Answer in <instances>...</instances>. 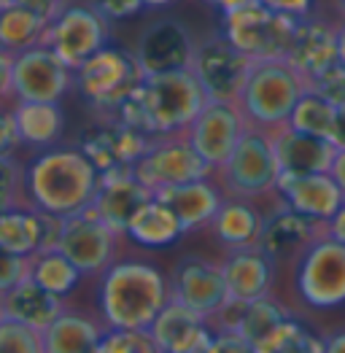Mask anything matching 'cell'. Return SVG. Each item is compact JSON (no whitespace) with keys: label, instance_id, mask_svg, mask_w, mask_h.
Masks as SVG:
<instances>
[{"label":"cell","instance_id":"obj_1","mask_svg":"<svg viewBox=\"0 0 345 353\" xmlns=\"http://www.w3.org/2000/svg\"><path fill=\"white\" fill-rule=\"evenodd\" d=\"M100 186V170L79 146L35 151L25 162L28 205L57 219H68L92 205Z\"/></svg>","mask_w":345,"mask_h":353},{"label":"cell","instance_id":"obj_2","mask_svg":"<svg viewBox=\"0 0 345 353\" xmlns=\"http://www.w3.org/2000/svg\"><path fill=\"white\" fill-rule=\"evenodd\" d=\"M97 316L108 329H148L170 302V278L148 259L119 256L97 275Z\"/></svg>","mask_w":345,"mask_h":353},{"label":"cell","instance_id":"obj_3","mask_svg":"<svg viewBox=\"0 0 345 353\" xmlns=\"http://www.w3.org/2000/svg\"><path fill=\"white\" fill-rule=\"evenodd\" d=\"M205 103L208 94L200 87L197 76L192 73V68H181L144 76L138 89L121 103L116 117L146 132L148 138L178 135L192 127Z\"/></svg>","mask_w":345,"mask_h":353},{"label":"cell","instance_id":"obj_4","mask_svg":"<svg viewBox=\"0 0 345 353\" xmlns=\"http://www.w3.org/2000/svg\"><path fill=\"white\" fill-rule=\"evenodd\" d=\"M308 92V81L288 65L286 59L254 62L248 81L237 97V105L248 127L275 132L286 127L299 97Z\"/></svg>","mask_w":345,"mask_h":353},{"label":"cell","instance_id":"obj_5","mask_svg":"<svg viewBox=\"0 0 345 353\" xmlns=\"http://www.w3.org/2000/svg\"><path fill=\"white\" fill-rule=\"evenodd\" d=\"M144 68L132 52L119 46H103L73 70V89L81 94L84 105L100 117H116L121 103L144 81Z\"/></svg>","mask_w":345,"mask_h":353},{"label":"cell","instance_id":"obj_6","mask_svg":"<svg viewBox=\"0 0 345 353\" xmlns=\"http://www.w3.org/2000/svg\"><path fill=\"white\" fill-rule=\"evenodd\" d=\"M227 197L270 200L278 194L281 165L273 143V132L248 127L232 157L213 173Z\"/></svg>","mask_w":345,"mask_h":353},{"label":"cell","instance_id":"obj_7","mask_svg":"<svg viewBox=\"0 0 345 353\" xmlns=\"http://www.w3.org/2000/svg\"><path fill=\"white\" fill-rule=\"evenodd\" d=\"M299 19L251 3L230 14H221V32L235 49H240L251 62L286 59Z\"/></svg>","mask_w":345,"mask_h":353},{"label":"cell","instance_id":"obj_8","mask_svg":"<svg viewBox=\"0 0 345 353\" xmlns=\"http://www.w3.org/2000/svg\"><path fill=\"white\" fill-rule=\"evenodd\" d=\"M294 289L310 310H332L345 305V245L324 235L297 259Z\"/></svg>","mask_w":345,"mask_h":353},{"label":"cell","instance_id":"obj_9","mask_svg":"<svg viewBox=\"0 0 345 353\" xmlns=\"http://www.w3.org/2000/svg\"><path fill=\"white\" fill-rule=\"evenodd\" d=\"M127 235L116 232L92 208L62 219L57 245L73 265L84 272V278H97L121 256V243Z\"/></svg>","mask_w":345,"mask_h":353},{"label":"cell","instance_id":"obj_10","mask_svg":"<svg viewBox=\"0 0 345 353\" xmlns=\"http://www.w3.org/2000/svg\"><path fill=\"white\" fill-rule=\"evenodd\" d=\"M111 19L100 14L95 3H68L57 17L46 25L43 43L57 52V57L76 70L81 62L108 46L111 41Z\"/></svg>","mask_w":345,"mask_h":353},{"label":"cell","instance_id":"obj_11","mask_svg":"<svg viewBox=\"0 0 345 353\" xmlns=\"http://www.w3.org/2000/svg\"><path fill=\"white\" fill-rule=\"evenodd\" d=\"M132 170L154 194L172 189V186H181V183H189V181L213 176V168L197 154V148L192 146L186 132L151 138L148 148L132 165Z\"/></svg>","mask_w":345,"mask_h":353},{"label":"cell","instance_id":"obj_12","mask_svg":"<svg viewBox=\"0 0 345 353\" xmlns=\"http://www.w3.org/2000/svg\"><path fill=\"white\" fill-rule=\"evenodd\" d=\"M189 68L197 76L200 87L205 89L208 100L237 103L254 62L240 49H235L224 38V32H210L197 38Z\"/></svg>","mask_w":345,"mask_h":353},{"label":"cell","instance_id":"obj_13","mask_svg":"<svg viewBox=\"0 0 345 353\" xmlns=\"http://www.w3.org/2000/svg\"><path fill=\"white\" fill-rule=\"evenodd\" d=\"M70 89H73V70L46 43L14 54V73H11L14 100L59 103Z\"/></svg>","mask_w":345,"mask_h":353},{"label":"cell","instance_id":"obj_14","mask_svg":"<svg viewBox=\"0 0 345 353\" xmlns=\"http://www.w3.org/2000/svg\"><path fill=\"white\" fill-rule=\"evenodd\" d=\"M168 278H170V299L186 305V307H192L195 313L205 316L208 321L230 299L221 262L200 256V254L181 256L172 265Z\"/></svg>","mask_w":345,"mask_h":353},{"label":"cell","instance_id":"obj_15","mask_svg":"<svg viewBox=\"0 0 345 353\" xmlns=\"http://www.w3.org/2000/svg\"><path fill=\"white\" fill-rule=\"evenodd\" d=\"M326 235V224L310 216H302L299 210L288 208L278 194L275 205L264 210V227L259 237V248L278 267H294L297 259Z\"/></svg>","mask_w":345,"mask_h":353},{"label":"cell","instance_id":"obj_16","mask_svg":"<svg viewBox=\"0 0 345 353\" xmlns=\"http://www.w3.org/2000/svg\"><path fill=\"white\" fill-rule=\"evenodd\" d=\"M148 143H151V138L146 132L130 127L119 117H100L79 135L76 146L95 162V168L100 173H108V170L132 168L144 157Z\"/></svg>","mask_w":345,"mask_h":353},{"label":"cell","instance_id":"obj_17","mask_svg":"<svg viewBox=\"0 0 345 353\" xmlns=\"http://www.w3.org/2000/svg\"><path fill=\"white\" fill-rule=\"evenodd\" d=\"M248 121L243 117L237 103H219V100H208L200 117L192 121V127L186 130L192 146L197 148L202 159L213 168V173L232 157V151L237 148L240 138L246 135Z\"/></svg>","mask_w":345,"mask_h":353},{"label":"cell","instance_id":"obj_18","mask_svg":"<svg viewBox=\"0 0 345 353\" xmlns=\"http://www.w3.org/2000/svg\"><path fill=\"white\" fill-rule=\"evenodd\" d=\"M197 38L189 32V28L175 19V17H162L148 22L132 46V54L144 73H168V70H181L192 65Z\"/></svg>","mask_w":345,"mask_h":353},{"label":"cell","instance_id":"obj_19","mask_svg":"<svg viewBox=\"0 0 345 353\" xmlns=\"http://www.w3.org/2000/svg\"><path fill=\"white\" fill-rule=\"evenodd\" d=\"M286 62L310 84L321 73L335 68L340 62V32L337 25L321 19V17H305L299 19L294 41L288 46Z\"/></svg>","mask_w":345,"mask_h":353},{"label":"cell","instance_id":"obj_20","mask_svg":"<svg viewBox=\"0 0 345 353\" xmlns=\"http://www.w3.org/2000/svg\"><path fill=\"white\" fill-rule=\"evenodd\" d=\"M151 197H154V192L135 176V170L132 168H121V170L100 173V186H97V194H95L89 208L106 224H111L116 232L127 235V227H130L132 216Z\"/></svg>","mask_w":345,"mask_h":353},{"label":"cell","instance_id":"obj_21","mask_svg":"<svg viewBox=\"0 0 345 353\" xmlns=\"http://www.w3.org/2000/svg\"><path fill=\"white\" fill-rule=\"evenodd\" d=\"M62 219L43 213L32 205L11 208L0 213V248L17 254V256H32L43 248H55L59 237Z\"/></svg>","mask_w":345,"mask_h":353},{"label":"cell","instance_id":"obj_22","mask_svg":"<svg viewBox=\"0 0 345 353\" xmlns=\"http://www.w3.org/2000/svg\"><path fill=\"white\" fill-rule=\"evenodd\" d=\"M151 337L157 340V345L162 353H192V351H205L213 340V326L210 321L195 313L192 307L181 305L170 299L159 316L154 319V324L148 326Z\"/></svg>","mask_w":345,"mask_h":353},{"label":"cell","instance_id":"obj_23","mask_svg":"<svg viewBox=\"0 0 345 353\" xmlns=\"http://www.w3.org/2000/svg\"><path fill=\"white\" fill-rule=\"evenodd\" d=\"M221 270H224L227 292L232 299L251 302V299H259L264 294H273V289H275L278 265L259 245L224 251Z\"/></svg>","mask_w":345,"mask_h":353},{"label":"cell","instance_id":"obj_24","mask_svg":"<svg viewBox=\"0 0 345 353\" xmlns=\"http://www.w3.org/2000/svg\"><path fill=\"white\" fill-rule=\"evenodd\" d=\"M278 197L288 208L299 210L302 216H310L316 221H329L337 208L345 203L340 186L329 173H308V176H281L278 181Z\"/></svg>","mask_w":345,"mask_h":353},{"label":"cell","instance_id":"obj_25","mask_svg":"<svg viewBox=\"0 0 345 353\" xmlns=\"http://www.w3.org/2000/svg\"><path fill=\"white\" fill-rule=\"evenodd\" d=\"M159 200H165L168 205L175 210L184 232H197V230H205L216 210L224 203V189L219 186V181L213 176L200 178V181H189V183H181V186H172V189H165L157 194Z\"/></svg>","mask_w":345,"mask_h":353},{"label":"cell","instance_id":"obj_26","mask_svg":"<svg viewBox=\"0 0 345 353\" xmlns=\"http://www.w3.org/2000/svg\"><path fill=\"white\" fill-rule=\"evenodd\" d=\"M273 143L278 154L281 176H308V173H329V165L335 159L337 146L313 138L305 132H297L291 127H281L273 132Z\"/></svg>","mask_w":345,"mask_h":353},{"label":"cell","instance_id":"obj_27","mask_svg":"<svg viewBox=\"0 0 345 353\" xmlns=\"http://www.w3.org/2000/svg\"><path fill=\"white\" fill-rule=\"evenodd\" d=\"M108 326L100 316L84 313L79 307H65L52 324L43 329L46 353H97Z\"/></svg>","mask_w":345,"mask_h":353},{"label":"cell","instance_id":"obj_28","mask_svg":"<svg viewBox=\"0 0 345 353\" xmlns=\"http://www.w3.org/2000/svg\"><path fill=\"white\" fill-rule=\"evenodd\" d=\"M262 227H264V210H259L254 200H243V197H224L213 221L208 224L210 235L219 240L224 251L259 245Z\"/></svg>","mask_w":345,"mask_h":353},{"label":"cell","instance_id":"obj_29","mask_svg":"<svg viewBox=\"0 0 345 353\" xmlns=\"http://www.w3.org/2000/svg\"><path fill=\"white\" fill-rule=\"evenodd\" d=\"M14 124L19 135V146L30 151L59 146L65 132V114L59 103H35V100H14Z\"/></svg>","mask_w":345,"mask_h":353},{"label":"cell","instance_id":"obj_30","mask_svg":"<svg viewBox=\"0 0 345 353\" xmlns=\"http://www.w3.org/2000/svg\"><path fill=\"white\" fill-rule=\"evenodd\" d=\"M0 299H3V313H6V319L22 321V324L32 326V329H41V332L68 307V302H65L62 296L46 292V289H43L41 283H35L30 275L25 281H19L11 292H6Z\"/></svg>","mask_w":345,"mask_h":353},{"label":"cell","instance_id":"obj_31","mask_svg":"<svg viewBox=\"0 0 345 353\" xmlns=\"http://www.w3.org/2000/svg\"><path fill=\"white\" fill-rule=\"evenodd\" d=\"M186 235L175 210L157 194L146 203L127 227V240H132L141 248H168Z\"/></svg>","mask_w":345,"mask_h":353},{"label":"cell","instance_id":"obj_32","mask_svg":"<svg viewBox=\"0 0 345 353\" xmlns=\"http://www.w3.org/2000/svg\"><path fill=\"white\" fill-rule=\"evenodd\" d=\"M28 275L35 283H41L46 292L62 296V299H68L76 292V286L84 281V272L59 248H43V251L28 256Z\"/></svg>","mask_w":345,"mask_h":353},{"label":"cell","instance_id":"obj_33","mask_svg":"<svg viewBox=\"0 0 345 353\" xmlns=\"http://www.w3.org/2000/svg\"><path fill=\"white\" fill-rule=\"evenodd\" d=\"M46 19L38 17L35 11H30L28 6L11 0L6 6V11L0 14V46L19 54L25 49H32L38 43H43L46 35Z\"/></svg>","mask_w":345,"mask_h":353},{"label":"cell","instance_id":"obj_34","mask_svg":"<svg viewBox=\"0 0 345 353\" xmlns=\"http://www.w3.org/2000/svg\"><path fill=\"white\" fill-rule=\"evenodd\" d=\"M291 307L281 296L273 294H264L259 299H251V302H243V310H240V321H237V329L246 340H251L254 345L262 343L273 329L284 324L286 319H291Z\"/></svg>","mask_w":345,"mask_h":353},{"label":"cell","instance_id":"obj_35","mask_svg":"<svg viewBox=\"0 0 345 353\" xmlns=\"http://www.w3.org/2000/svg\"><path fill=\"white\" fill-rule=\"evenodd\" d=\"M335 124H337V108L332 103H326L321 94H316L313 89H308L297 108L291 111L288 127L313 138H324V141H335Z\"/></svg>","mask_w":345,"mask_h":353},{"label":"cell","instance_id":"obj_36","mask_svg":"<svg viewBox=\"0 0 345 353\" xmlns=\"http://www.w3.org/2000/svg\"><path fill=\"white\" fill-rule=\"evenodd\" d=\"M254 348L257 353H324V334H316L305 321L291 316Z\"/></svg>","mask_w":345,"mask_h":353},{"label":"cell","instance_id":"obj_37","mask_svg":"<svg viewBox=\"0 0 345 353\" xmlns=\"http://www.w3.org/2000/svg\"><path fill=\"white\" fill-rule=\"evenodd\" d=\"M19 205H28V197H25V162H19L14 154H3L0 157V213Z\"/></svg>","mask_w":345,"mask_h":353},{"label":"cell","instance_id":"obj_38","mask_svg":"<svg viewBox=\"0 0 345 353\" xmlns=\"http://www.w3.org/2000/svg\"><path fill=\"white\" fill-rule=\"evenodd\" d=\"M97 353H162L148 329H106Z\"/></svg>","mask_w":345,"mask_h":353},{"label":"cell","instance_id":"obj_39","mask_svg":"<svg viewBox=\"0 0 345 353\" xmlns=\"http://www.w3.org/2000/svg\"><path fill=\"white\" fill-rule=\"evenodd\" d=\"M0 353H46L43 332L22 321H14V319H3L0 321Z\"/></svg>","mask_w":345,"mask_h":353},{"label":"cell","instance_id":"obj_40","mask_svg":"<svg viewBox=\"0 0 345 353\" xmlns=\"http://www.w3.org/2000/svg\"><path fill=\"white\" fill-rule=\"evenodd\" d=\"M308 89H313L316 94H321L326 103H332L335 108H343L345 105V65H335L329 68L326 73H321L318 79H313Z\"/></svg>","mask_w":345,"mask_h":353},{"label":"cell","instance_id":"obj_41","mask_svg":"<svg viewBox=\"0 0 345 353\" xmlns=\"http://www.w3.org/2000/svg\"><path fill=\"white\" fill-rule=\"evenodd\" d=\"M28 278V256H17L0 248V296Z\"/></svg>","mask_w":345,"mask_h":353},{"label":"cell","instance_id":"obj_42","mask_svg":"<svg viewBox=\"0 0 345 353\" xmlns=\"http://www.w3.org/2000/svg\"><path fill=\"white\" fill-rule=\"evenodd\" d=\"M205 353H257V348L240 332H213V340Z\"/></svg>","mask_w":345,"mask_h":353},{"label":"cell","instance_id":"obj_43","mask_svg":"<svg viewBox=\"0 0 345 353\" xmlns=\"http://www.w3.org/2000/svg\"><path fill=\"white\" fill-rule=\"evenodd\" d=\"M95 6H97L100 14L108 17L111 22H121V19L138 17L141 11H146L144 0H95Z\"/></svg>","mask_w":345,"mask_h":353},{"label":"cell","instance_id":"obj_44","mask_svg":"<svg viewBox=\"0 0 345 353\" xmlns=\"http://www.w3.org/2000/svg\"><path fill=\"white\" fill-rule=\"evenodd\" d=\"M11 105L14 103H0V157L3 154H14L19 148V135H17Z\"/></svg>","mask_w":345,"mask_h":353},{"label":"cell","instance_id":"obj_45","mask_svg":"<svg viewBox=\"0 0 345 353\" xmlns=\"http://www.w3.org/2000/svg\"><path fill=\"white\" fill-rule=\"evenodd\" d=\"M262 6L267 8H275L281 14H288V17H297V19H305L313 14V3L316 0H259Z\"/></svg>","mask_w":345,"mask_h":353},{"label":"cell","instance_id":"obj_46","mask_svg":"<svg viewBox=\"0 0 345 353\" xmlns=\"http://www.w3.org/2000/svg\"><path fill=\"white\" fill-rule=\"evenodd\" d=\"M11 73H14V52H8V49L0 46V103H14Z\"/></svg>","mask_w":345,"mask_h":353},{"label":"cell","instance_id":"obj_47","mask_svg":"<svg viewBox=\"0 0 345 353\" xmlns=\"http://www.w3.org/2000/svg\"><path fill=\"white\" fill-rule=\"evenodd\" d=\"M17 3L28 6L30 11H35V14H38V17H43L46 22H52V19L57 17L59 11H62L70 0H17Z\"/></svg>","mask_w":345,"mask_h":353},{"label":"cell","instance_id":"obj_48","mask_svg":"<svg viewBox=\"0 0 345 353\" xmlns=\"http://www.w3.org/2000/svg\"><path fill=\"white\" fill-rule=\"evenodd\" d=\"M326 235L335 237L337 243H343L345 245V203L340 208H337V213L326 221Z\"/></svg>","mask_w":345,"mask_h":353},{"label":"cell","instance_id":"obj_49","mask_svg":"<svg viewBox=\"0 0 345 353\" xmlns=\"http://www.w3.org/2000/svg\"><path fill=\"white\" fill-rule=\"evenodd\" d=\"M324 353H345V326L324 334Z\"/></svg>","mask_w":345,"mask_h":353},{"label":"cell","instance_id":"obj_50","mask_svg":"<svg viewBox=\"0 0 345 353\" xmlns=\"http://www.w3.org/2000/svg\"><path fill=\"white\" fill-rule=\"evenodd\" d=\"M329 176L335 178V183L340 186V192H343V197H345V148H337V151H335V159H332V165H329Z\"/></svg>","mask_w":345,"mask_h":353},{"label":"cell","instance_id":"obj_51","mask_svg":"<svg viewBox=\"0 0 345 353\" xmlns=\"http://www.w3.org/2000/svg\"><path fill=\"white\" fill-rule=\"evenodd\" d=\"M205 3L213 6V8H219L221 14H230V11L246 8V6H251V3H257V0H205Z\"/></svg>","mask_w":345,"mask_h":353},{"label":"cell","instance_id":"obj_52","mask_svg":"<svg viewBox=\"0 0 345 353\" xmlns=\"http://www.w3.org/2000/svg\"><path fill=\"white\" fill-rule=\"evenodd\" d=\"M337 148H345V105L337 108V124H335V141H332Z\"/></svg>","mask_w":345,"mask_h":353},{"label":"cell","instance_id":"obj_53","mask_svg":"<svg viewBox=\"0 0 345 353\" xmlns=\"http://www.w3.org/2000/svg\"><path fill=\"white\" fill-rule=\"evenodd\" d=\"M172 3H178V0H144L146 8H151V11H162V8H170Z\"/></svg>","mask_w":345,"mask_h":353},{"label":"cell","instance_id":"obj_54","mask_svg":"<svg viewBox=\"0 0 345 353\" xmlns=\"http://www.w3.org/2000/svg\"><path fill=\"white\" fill-rule=\"evenodd\" d=\"M337 32H340V65H345V19L337 25Z\"/></svg>","mask_w":345,"mask_h":353},{"label":"cell","instance_id":"obj_55","mask_svg":"<svg viewBox=\"0 0 345 353\" xmlns=\"http://www.w3.org/2000/svg\"><path fill=\"white\" fill-rule=\"evenodd\" d=\"M8 3H11V0H0V14L6 11V6H8Z\"/></svg>","mask_w":345,"mask_h":353},{"label":"cell","instance_id":"obj_56","mask_svg":"<svg viewBox=\"0 0 345 353\" xmlns=\"http://www.w3.org/2000/svg\"><path fill=\"white\" fill-rule=\"evenodd\" d=\"M337 6H340V11H343V19H345V0H337Z\"/></svg>","mask_w":345,"mask_h":353},{"label":"cell","instance_id":"obj_57","mask_svg":"<svg viewBox=\"0 0 345 353\" xmlns=\"http://www.w3.org/2000/svg\"><path fill=\"white\" fill-rule=\"evenodd\" d=\"M6 319V313H3V299H0V321Z\"/></svg>","mask_w":345,"mask_h":353},{"label":"cell","instance_id":"obj_58","mask_svg":"<svg viewBox=\"0 0 345 353\" xmlns=\"http://www.w3.org/2000/svg\"><path fill=\"white\" fill-rule=\"evenodd\" d=\"M192 353H205V351H192Z\"/></svg>","mask_w":345,"mask_h":353}]
</instances>
